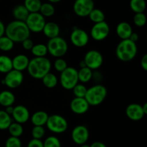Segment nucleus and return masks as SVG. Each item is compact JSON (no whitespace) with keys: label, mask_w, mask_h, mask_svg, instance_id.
Masks as SVG:
<instances>
[{"label":"nucleus","mask_w":147,"mask_h":147,"mask_svg":"<svg viewBox=\"0 0 147 147\" xmlns=\"http://www.w3.org/2000/svg\"><path fill=\"white\" fill-rule=\"evenodd\" d=\"M4 35L14 43H22L23 40L30 37V31L25 22L14 20L6 26Z\"/></svg>","instance_id":"f257e3e1"},{"label":"nucleus","mask_w":147,"mask_h":147,"mask_svg":"<svg viewBox=\"0 0 147 147\" xmlns=\"http://www.w3.org/2000/svg\"><path fill=\"white\" fill-rule=\"evenodd\" d=\"M51 61L46 57H34L30 60L27 71L30 76L35 79H42L43 76L50 72Z\"/></svg>","instance_id":"f03ea898"},{"label":"nucleus","mask_w":147,"mask_h":147,"mask_svg":"<svg viewBox=\"0 0 147 147\" xmlns=\"http://www.w3.org/2000/svg\"><path fill=\"white\" fill-rule=\"evenodd\" d=\"M138 53L136 43L129 39L121 40L116 48V56L120 61L129 62L133 60Z\"/></svg>","instance_id":"7ed1b4c3"},{"label":"nucleus","mask_w":147,"mask_h":147,"mask_svg":"<svg viewBox=\"0 0 147 147\" xmlns=\"http://www.w3.org/2000/svg\"><path fill=\"white\" fill-rule=\"evenodd\" d=\"M107 95L108 90L106 86L98 84L87 89L85 99L90 106H98L103 103Z\"/></svg>","instance_id":"20e7f679"},{"label":"nucleus","mask_w":147,"mask_h":147,"mask_svg":"<svg viewBox=\"0 0 147 147\" xmlns=\"http://www.w3.org/2000/svg\"><path fill=\"white\" fill-rule=\"evenodd\" d=\"M46 46L48 53L56 59L64 56L68 50V44L67 41L60 36L49 39Z\"/></svg>","instance_id":"39448f33"},{"label":"nucleus","mask_w":147,"mask_h":147,"mask_svg":"<svg viewBox=\"0 0 147 147\" xmlns=\"http://www.w3.org/2000/svg\"><path fill=\"white\" fill-rule=\"evenodd\" d=\"M45 125L49 131L56 134L65 133L68 128V122L67 120L58 114L49 115Z\"/></svg>","instance_id":"423d86ee"},{"label":"nucleus","mask_w":147,"mask_h":147,"mask_svg":"<svg viewBox=\"0 0 147 147\" xmlns=\"http://www.w3.org/2000/svg\"><path fill=\"white\" fill-rule=\"evenodd\" d=\"M60 82L65 89L72 90L79 82L77 69L74 67L67 66L66 69L60 73Z\"/></svg>","instance_id":"0eeeda50"},{"label":"nucleus","mask_w":147,"mask_h":147,"mask_svg":"<svg viewBox=\"0 0 147 147\" xmlns=\"http://www.w3.org/2000/svg\"><path fill=\"white\" fill-rule=\"evenodd\" d=\"M25 23L30 33H38L42 32L46 21L45 18L40 12H33L29 14Z\"/></svg>","instance_id":"6e6552de"},{"label":"nucleus","mask_w":147,"mask_h":147,"mask_svg":"<svg viewBox=\"0 0 147 147\" xmlns=\"http://www.w3.org/2000/svg\"><path fill=\"white\" fill-rule=\"evenodd\" d=\"M83 61L86 67L91 70H97L103 65V57L100 52L97 50H90L86 53Z\"/></svg>","instance_id":"1a4fd4ad"},{"label":"nucleus","mask_w":147,"mask_h":147,"mask_svg":"<svg viewBox=\"0 0 147 147\" xmlns=\"http://www.w3.org/2000/svg\"><path fill=\"white\" fill-rule=\"evenodd\" d=\"M4 85H6L9 89H16L21 86L24 80V75L20 71L11 69L3 79Z\"/></svg>","instance_id":"9d476101"},{"label":"nucleus","mask_w":147,"mask_h":147,"mask_svg":"<svg viewBox=\"0 0 147 147\" xmlns=\"http://www.w3.org/2000/svg\"><path fill=\"white\" fill-rule=\"evenodd\" d=\"M110 33V27L106 21L95 23L90 30V36L96 41L105 40Z\"/></svg>","instance_id":"9b49d317"},{"label":"nucleus","mask_w":147,"mask_h":147,"mask_svg":"<svg viewBox=\"0 0 147 147\" xmlns=\"http://www.w3.org/2000/svg\"><path fill=\"white\" fill-rule=\"evenodd\" d=\"M94 8L93 0H76L73 4L75 14L80 17H88L90 12Z\"/></svg>","instance_id":"f8f14e48"},{"label":"nucleus","mask_w":147,"mask_h":147,"mask_svg":"<svg viewBox=\"0 0 147 147\" xmlns=\"http://www.w3.org/2000/svg\"><path fill=\"white\" fill-rule=\"evenodd\" d=\"M72 44L77 48H83L89 42V35L86 30L76 27L73 30L70 35Z\"/></svg>","instance_id":"ddd939ff"},{"label":"nucleus","mask_w":147,"mask_h":147,"mask_svg":"<svg viewBox=\"0 0 147 147\" xmlns=\"http://www.w3.org/2000/svg\"><path fill=\"white\" fill-rule=\"evenodd\" d=\"M71 138L77 145L86 144L89 138V131L84 125H76L71 132Z\"/></svg>","instance_id":"4468645a"},{"label":"nucleus","mask_w":147,"mask_h":147,"mask_svg":"<svg viewBox=\"0 0 147 147\" xmlns=\"http://www.w3.org/2000/svg\"><path fill=\"white\" fill-rule=\"evenodd\" d=\"M70 108L75 114L83 115L88 111L90 105L85 97H74L70 102Z\"/></svg>","instance_id":"2eb2a0df"},{"label":"nucleus","mask_w":147,"mask_h":147,"mask_svg":"<svg viewBox=\"0 0 147 147\" xmlns=\"http://www.w3.org/2000/svg\"><path fill=\"white\" fill-rule=\"evenodd\" d=\"M11 116L12 119L15 120V122L22 125L30 120V113L27 107L19 105L14 107V110Z\"/></svg>","instance_id":"dca6fc26"},{"label":"nucleus","mask_w":147,"mask_h":147,"mask_svg":"<svg viewBox=\"0 0 147 147\" xmlns=\"http://www.w3.org/2000/svg\"><path fill=\"white\" fill-rule=\"evenodd\" d=\"M126 115L131 120L139 121L143 119L145 114L142 110V105L137 103H131L126 108Z\"/></svg>","instance_id":"f3484780"},{"label":"nucleus","mask_w":147,"mask_h":147,"mask_svg":"<svg viewBox=\"0 0 147 147\" xmlns=\"http://www.w3.org/2000/svg\"><path fill=\"white\" fill-rule=\"evenodd\" d=\"M116 33L121 40H126L129 38L131 33H133V29L131 25L127 22H121L116 26Z\"/></svg>","instance_id":"a211bd4d"},{"label":"nucleus","mask_w":147,"mask_h":147,"mask_svg":"<svg viewBox=\"0 0 147 147\" xmlns=\"http://www.w3.org/2000/svg\"><path fill=\"white\" fill-rule=\"evenodd\" d=\"M30 59L26 55L18 54L12 59L13 69L20 71L22 72L23 71L27 69L29 65Z\"/></svg>","instance_id":"6ab92c4d"},{"label":"nucleus","mask_w":147,"mask_h":147,"mask_svg":"<svg viewBox=\"0 0 147 147\" xmlns=\"http://www.w3.org/2000/svg\"><path fill=\"white\" fill-rule=\"evenodd\" d=\"M42 33L49 39L54 38V37L59 36L60 33V28L57 23L54 22H48L45 24Z\"/></svg>","instance_id":"aec40b11"},{"label":"nucleus","mask_w":147,"mask_h":147,"mask_svg":"<svg viewBox=\"0 0 147 147\" xmlns=\"http://www.w3.org/2000/svg\"><path fill=\"white\" fill-rule=\"evenodd\" d=\"M49 115L43 110H39L34 112L31 117L30 120L33 125H39V126H44L47 122Z\"/></svg>","instance_id":"412c9836"},{"label":"nucleus","mask_w":147,"mask_h":147,"mask_svg":"<svg viewBox=\"0 0 147 147\" xmlns=\"http://www.w3.org/2000/svg\"><path fill=\"white\" fill-rule=\"evenodd\" d=\"M15 102V96L11 91L4 90L0 92V105L1 106H11Z\"/></svg>","instance_id":"4be33fe9"},{"label":"nucleus","mask_w":147,"mask_h":147,"mask_svg":"<svg viewBox=\"0 0 147 147\" xmlns=\"http://www.w3.org/2000/svg\"><path fill=\"white\" fill-rule=\"evenodd\" d=\"M29 14H30V12L26 9L24 4H20V5L16 6L15 7H14L12 10L13 17L15 19V20H19V21L25 22Z\"/></svg>","instance_id":"5701e85b"},{"label":"nucleus","mask_w":147,"mask_h":147,"mask_svg":"<svg viewBox=\"0 0 147 147\" xmlns=\"http://www.w3.org/2000/svg\"><path fill=\"white\" fill-rule=\"evenodd\" d=\"M93 70L89 69L88 67L80 68L78 71V76L79 82L82 84L88 83L93 79Z\"/></svg>","instance_id":"b1692460"},{"label":"nucleus","mask_w":147,"mask_h":147,"mask_svg":"<svg viewBox=\"0 0 147 147\" xmlns=\"http://www.w3.org/2000/svg\"><path fill=\"white\" fill-rule=\"evenodd\" d=\"M13 69L12 59L6 55H0V73L7 74Z\"/></svg>","instance_id":"393cba45"},{"label":"nucleus","mask_w":147,"mask_h":147,"mask_svg":"<svg viewBox=\"0 0 147 147\" xmlns=\"http://www.w3.org/2000/svg\"><path fill=\"white\" fill-rule=\"evenodd\" d=\"M42 82L45 87L48 88V89H53L57 85L58 79L55 74L51 73V72H49L45 76H43V78L42 79Z\"/></svg>","instance_id":"a878e982"},{"label":"nucleus","mask_w":147,"mask_h":147,"mask_svg":"<svg viewBox=\"0 0 147 147\" xmlns=\"http://www.w3.org/2000/svg\"><path fill=\"white\" fill-rule=\"evenodd\" d=\"M31 53L34 57H45L46 55L48 53L47 46L43 43H37L34 44L32 48Z\"/></svg>","instance_id":"bb28decb"},{"label":"nucleus","mask_w":147,"mask_h":147,"mask_svg":"<svg viewBox=\"0 0 147 147\" xmlns=\"http://www.w3.org/2000/svg\"><path fill=\"white\" fill-rule=\"evenodd\" d=\"M11 122L12 118L11 115L7 113L5 110H0V130H7Z\"/></svg>","instance_id":"cd10ccee"},{"label":"nucleus","mask_w":147,"mask_h":147,"mask_svg":"<svg viewBox=\"0 0 147 147\" xmlns=\"http://www.w3.org/2000/svg\"><path fill=\"white\" fill-rule=\"evenodd\" d=\"M39 12L45 18V17H50L53 16L55 12V9L53 4L50 2L42 3Z\"/></svg>","instance_id":"c85d7f7f"},{"label":"nucleus","mask_w":147,"mask_h":147,"mask_svg":"<svg viewBox=\"0 0 147 147\" xmlns=\"http://www.w3.org/2000/svg\"><path fill=\"white\" fill-rule=\"evenodd\" d=\"M8 131L11 136L20 138L24 133V128L22 125L17 122H12L8 128Z\"/></svg>","instance_id":"c756f323"},{"label":"nucleus","mask_w":147,"mask_h":147,"mask_svg":"<svg viewBox=\"0 0 147 147\" xmlns=\"http://www.w3.org/2000/svg\"><path fill=\"white\" fill-rule=\"evenodd\" d=\"M14 43L7 35L0 37V50L4 52L11 51L14 48Z\"/></svg>","instance_id":"7c9ffc66"},{"label":"nucleus","mask_w":147,"mask_h":147,"mask_svg":"<svg viewBox=\"0 0 147 147\" xmlns=\"http://www.w3.org/2000/svg\"><path fill=\"white\" fill-rule=\"evenodd\" d=\"M42 2L40 0H24V6L30 13L39 12Z\"/></svg>","instance_id":"2f4dec72"},{"label":"nucleus","mask_w":147,"mask_h":147,"mask_svg":"<svg viewBox=\"0 0 147 147\" xmlns=\"http://www.w3.org/2000/svg\"><path fill=\"white\" fill-rule=\"evenodd\" d=\"M88 17L93 23H98L105 21V14L100 9L94 8L89 14Z\"/></svg>","instance_id":"473e14b6"},{"label":"nucleus","mask_w":147,"mask_h":147,"mask_svg":"<svg viewBox=\"0 0 147 147\" xmlns=\"http://www.w3.org/2000/svg\"><path fill=\"white\" fill-rule=\"evenodd\" d=\"M130 8L136 13H142L146 10V1L145 0H131Z\"/></svg>","instance_id":"72a5a7b5"},{"label":"nucleus","mask_w":147,"mask_h":147,"mask_svg":"<svg viewBox=\"0 0 147 147\" xmlns=\"http://www.w3.org/2000/svg\"><path fill=\"white\" fill-rule=\"evenodd\" d=\"M43 147H62L61 143L59 138L55 135H50L43 142Z\"/></svg>","instance_id":"f704fd0d"},{"label":"nucleus","mask_w":147,"mask_h":147,"mask_svg":"<svg viewBox=\"0 0 147 147\" xmlns=\"http://www.w3.org/2000/svg\"><path fill=\"white\" fill-rule=\"evenodd\" d=\"M88 88L83 84L78 83L72 89L75 97H85Z\"/></svg>","instance_id":"c9c22d12"},{"label":"nucleus","mask_w":147,"mask_h":147,"mask_svg":"<svg viewBox=\"0 0 147 147\" xmlns=\"http://www.w3.org/2000/svg\"><path fill=\"white\" fill-rule=\"evenodd\" d=\"M31 134L32 138L41 140L45 135V129L44 126L34 125V127L32 128Z\"/></svg>","instance_id":"e433bc0d"},{"label":"nucleus","mask_w":147,"mask_h":147,"mask_svg":"<svg viewBox=\"0 0 147 147\" xmlns=\"http://www.w3.org/2000/svg\"><path fill=\"white\" fill-rule=\"evenodd\" d=\"M134 23L136 26L139 27H144L146 22V14L144 12L142 13H136L134 16L133 19Z\"/></svg>","instance_id":"4c0bfd02"},{"label":"nucleus","mask_w":147,"mask_h":147,"mask_svg":"<svg viewBox=\"0 0 147 147\" xmlns=\"http://www.w3.org/2000/svg\"><path fill=\"white\" fill-rule=\"evenodd\" d=\"M53 66L57 71L61 73L67 67V63L66 61L63 59V58H57L55 60Z\"/></svg>","instance_id":"58836bf2"},{"label":"nucleus","mask_w":147,"mask_h":147,"mask_svg":"<svg viewBox=\"0 0 147 147\" xmlns=\"http://www.w3.org/2000/svg\"><path fill=\"white\" fill-rule=\"evenodd\" d=\"M5 147H22L21 140L18 137H9L5 142Z\"/></svg>","instance_id":"ea45409f"},{"label":"nucleus","mask_w":147,"mask_h":147,"mask_svg":"<svg viewBox=\"0 0 147 147\" xmlns=\"http://www.w3.org/2000/svg\"><path fill=\"white\" fill-rule=\"evenodd\" d=\"M22 47L24 50H30L32 49V48L34 46V43H33L32 40L29 37V38L25 39L24 40H23L22 42Z\"/></svg>","instance_id":"a19ab883"},{"label":"nucleus","mask_w":147,"mask_h":147,"mask_svg":"<svg viewBox=\"0 0 147 147\" xmlns=\"http://www.w3.org/2000/svg\"><path fill=\"white\" fill-rule=\"evenodd\" d=\"M27 147H43V142L40 139H32L29 141Z\"/></svg>","instance_id":"79ce46f5"},{"label":"nucleus","mask_w":147,"mask_h":147,"mask_svg":"<svg viewBox=\"0 0 147 147\" xmlns=\"http://www.w3.org/2000/svg\"><path fill=\"white\" fill-rule=\"evenodd\" d=\"M141 66L144 71H147V55L144 54L141 59Z\"/></svg>","instance_id":"37998d69"},{"label":"nucleus","mask_w":147,"mask_h":147,"mask_svg":"<svg viewBox=\"0 0 147 147\" xmlns=\"http://www.w3.org/2000/svg\"><path fill=\"white\" fill-rule=\"evenodd\" d=\"M129 40H131V41L134 42V43H136V42L139 40V36L137 33H135V32H133V33H131V35H130V37H129Z\"/></svg>","instance_id":"c03bdc74"},{"label":"nucleus","mask_w":147,"mask_h":147,"mask_svg":"<svg viewBox=\"0 0 147 147\" xmlns=\"http://www.w3.org/2000/svg\"><path fill=\"white\" fill-rule=\"evenodd\" d=\"M90 147H107V146L100 141H95L90 144Z\"/></svg>","instance_id":"a18cd8bd"},{"label":"nucleus","mask_w":147,"mask_h":147,"mask_svg":"<svg viewBox=\"0 0 147 147\" xmlns=\"http://www.w3.org/2000/svg\"><path fill=\"white\" fill-rule=\"evenodd\" d=\"M5 27L6 26L4 25V22L1 20H0V37L4 35V34H5Z\"/></svg>","instance_id":"49530a36"},{"label":"nucleus","mask_w":147,"mask_h":147,"mask_svg":"<svg viewBox=\"0 0 147 147\" xmlns=\"http://www.w3.org/2000/svg\"><path fill=\"white\" fill-rule=\"evenodd\" d=\"M5 112H7V113H8L9 115H11V114H12L13 112V110H14V107L11 105V106H8V107H6L5 108Z\"/></svg>","instance_id":"de8ad7c7"},{"label":"nucleus","mask_w":147,"mask_h":147,"mask_svg":"<svg viewBox=\"0 0 147 147\" xmlns=\"http://www.w3.org/2000/svg\"><path fill=\"white\" fill-rule=\"evenodd\" d=\"M142 110H143L144 112L145 115L147 114V103H144L142 105Z\"/></svg>","instance_id":"09e8293b"},{"label":"nucleus","mask_w":147,"mask_h":147,"mask_svg":"<svg viewBox=\"0 0 147 147\" xmlns=\"http://www.w3.org/2000/svg\"><path fill=\"white\" fill-rule=\"evenodd\" d=\"M79 66H80V68H83V67H86V63L84 62L83 59L80 62V63H79Z\"/></svg>","instance_id":"8fccbe9b"},{"label":"nucleus","mask_w":147,"mask_h":147,"mask_svg":"<svg viewBox=\"0 0 147 147\" xmlns=\"http://www.w3.org/2000/svg\"><path fill=\"white\" fill-rule=\"evenodd\" d=\"M47 1H48L50 3H52V4H53V3L60 2V1H62V0H47Z\"/></svg>","instance_id":"3c124183"},{"label":"nucleus","mask_w":147,"mask_h":147,"mask_svg":"<svg viewBox=\"0 0 147 147\" xmlns=\"http://www.w3.org/2000/svg\"><path fill=\"white\" fill-rule=\"evenodd\" d=\"M80 147H90V146L89 145V144H82V145H80Z\"/></svg>","instance_id":"603ef678"}]
</instances>
